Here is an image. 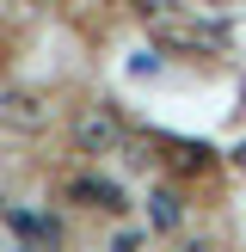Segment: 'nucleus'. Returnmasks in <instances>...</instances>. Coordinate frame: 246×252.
I'll use <instances>...</instances> for the list:
<instances>
[{
  "label": "nucleus",
  "instance_id": "20e7f679",
  "mask_svg": "<svg viewBox=\"0 0 246 252\" xmlns=\"http://www.w3.org/2000/svg\"><path fill=\"white\" fill-rule=\"evenodd\" d=\"M154 221H160V228H172V221H179V203H172V197H154Z\"/></svg>",
  "mask_w": 246,
  "mask_h": 252
},
{
  "label": "nucleus",
  "instance_id": "7ed1b4c3",
  "mask_svg": "<svg viewBox=\"0 0 246 252\" xmlns=\"http://www.w3.org/2000/svg\"><path fill=\"white\" fill-rule=\"evenodd\" d=\"M68 191L80 197V203H92V209H105V216H123V209H129V203H123V191H117V185H111V179H74Z\"/></svg>",
  "mask_w": 246,
  "mask_h": 252
},
{
  "label": "nucleus",
  "instance_id": "f03ea898",
  "mask_svg": "<svg viewBox=\"0 0 246 252\" xmlns=\"http://www.w3.org/2000/svg\"><path fill=\"white\" fill-rule=\"evenodd\" d=\"M0 123L6 129H43L49 123V105H43V93H31V86H0Z\"/></svg>",
  "mask_w": 246,
  "mask_h": 252
},
{
  "label": "nucleus",
  "instance_id": "f257e3e1",
  "mask_svg": "<svg viewBox=\"0 0 246 252\" xmlns=\"http://www.w3.org/2000/svg\"><path fill=\"white\" fill-rule=\"evenodd\" d=\"M123 142H129V135H123V117L111 105H86L80 117H74V148H80V154H123Z\"/></svg>",
  "mask_w": 246,
  "mask_h": 252
}]
</instances>
